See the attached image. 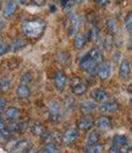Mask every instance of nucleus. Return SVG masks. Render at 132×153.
<instances>
[{
	"mask_svg": "<svg viewBox=\"0 0 132 153\" xmlns=\"http://www.w3.org/2000/svg\"><path fill=\"white\" fill-rule=\"evenodd\" d=\"M83 1H85V0H75V3H78V4H81Z\"/></svg>",
	"mask_w": 132,
	"mask_h": 153,
	"instance_id": "de8ad7c7",
	"label": "nucleus"
},
{
	"mask_svg": "<svg viewBox=\"0 0 132 153\" xmlns=\"http://www.w3.org/2000/svg\"><path fill=\"white\" fill-rule=\"evenodd\" d=\"M110 70H111V66H110V62H102L100 66L98 69V76L100 80H107L109 76H110Z\"/></svg>",
	"mask_w": 132,
	"mask_h": 153,
	"instance_id": "6e6552de",
	"label": "nucleus"
},
{
	"mask_svg": "<svg viewBox=\"0 0 132 153\" xmlns=\"http://www.w3.org/2000/svg\"><path fill=\"white\" fill-rule=\"evenodd\" d=\"M37 153H45V152H44V149H42V151H39V152H37Z\"/></svg>",
	"mask_w": 132,
	"mask_h": 153,
	"instance_id": "09e8293b",
	"label": "nucleus"
},
{
	"mask_svg": "<svg viewBox=\"0 0 132 153\" xmlns=\"http://www.w3.org/2000/svg\"><path fill=\"white\" fill-rule=\"evenodd\" d=\"M130 72H131V62L127 59H125L121 61L120 66H119V76L122 80H126L130 76Z\"/></svg>",
	"mask_w": 132,
	"mask_h": 153,
	"instance_id": "0eeeda50",
	"label": "nucleus"
},
{
	"mask_svg": "<svg viewBox=\"0 0 132 153\" xmlns=\"http://www.w3.org/2000/svg\"><path fill=\"white\" fill-rule=\"evenodd\" d=\"M5 105H6V100L0 98V111H3L5 109Z\"/></svg>",
	"mask_w": 132,
	"mask_h": 153,
	"instance_id": "58836bf2",
	"label": "nucleus"
},
{
	"mask_svg": "<svg viewBox=\"0 0 132 153\" xmlns=\"http://www.w3.org/2000/svg\"><path fill=\"white\" fill-rule=\"evenodd\" d=\"M26 45H27V42H26L24 39H21V38H19V39H15L14 42L11 43L10 49L12 50V52H16V50H20V49L24 48Z\"/></svg>",
	"mask_w": 132,
	"mask_h": 153,
	"instance_id": "412c9836",
	"label": "nucleus"
},
{
	"mask_svg": "<svg viewBox=\"0 0 132 153\" xmlns=\"http://www.w3.org/2000/svg\"><path fill=\"white\" fill-rule=\"evenodd\" d=\"M4 115L9 120H17V119L21 118V110L17 109V108H15V107H10V108H7L5 110Z\"/></svg>",
	"mask_w": 132,
	"mask_h": 153,
	"instance_id": "9b49d317",
	"label": "nucleus"
},
{
	"mask_svg": "<svg viewBox=\"0 0 132 153\" xmlns=\"http://www.w3.org/2000/svg\"><path fill=\"white\" fill-rule=\"evenodd\" d=\"M65 107L69 108V109L73 108V107H75V99H73L72 97H67V98L65 99Z\"/></svg>",
	"mask_w": 132,
	"mask_h": 153,
	"instance_id": "473e14b6",
	"label": "nucleus"
},
{
	"mask_svg": "<svg viewBox=\"0 0 132 153\" xmlns=\"http://www.w3.org/2000/svg\"><path fill=\"white\" fill-rule=\"evenodd\" d=\"M130 41H131V44H132V34H131V37H130Z\"/></svg>",
	"mask_w": 132,
	"mask_h": 153,
	"instance_id": "8fccbe9b",
	"label": "nucleus"
},
{
	"mask_svg": "<svg viewBox=\"0 0 132 153\" xmlns=\"http://www.w3.org/2000/svg\"><path fill=\"white\" fill-rule=\"evenodd\" d=\"M109 153H121V149H120V147L113 145V146L110 147V149H109Z\"/></svg>",
	"mask_w": 132,
	"mask_h": 153,
	"instance_id": "e433bc0d",
	"label": "nucleus"
},
{
	"mask_svg": "<svg viewBox=\"0 0 132 153\" xmlns=\"http://www.w3.org/2000/svg\"><path fill=\"white\" fill-rule=\"evenodd\" d=\"M131 103H132V98H131Z\"/></svg>",
	"mask_w": 132,
	"mask_h": 153,
	"instance_id": "603ef678",
	"label": "nucleus"
},
{
	"mask_svg": "<svg viewBox=\"0 0 132 153\" xmlns=\"http://www.w3.org/2000/svg\"><path fill=\"white\" fill-rule=\"evenodd\" d=\"M23 153H37V151H36L34 147H28V148H26L23 151Z\"/></svg>",
	"mask_w": 132,
	"mask_h": 153,
	"instance_id": "ea45409f",
	"label": "nucleus"
},
{
	"mask_svg": "<svg viewBox=\"0 0 132 153\" xmlns=\"http://www.w3.org/2000/svg\"><path fill=\"white\" fill-rule=\"evenodd\" d=\"M131 132H132V126H131Z\"/></svg>",
	"mask_w": 132,
	"mask_h": 153,
	"instance_id": "3c124183",
	"label": "nucleus"
},
{
	"mask_svg": "<svg viewBox=\"0 0 132 153\" xmlns=\"http://www.w3.org/2000/svg\"><path fill=\"white\" fill-rule=\"evenodd\" d=\"M32 1H33L36 5H43V4H44V0H32Z\"/></svg>",
	"mask_w": 132,
	"mask_h": 153,
	"instance_id": "a19ab883",
	"label": "nucleus"
},
{
	"mask_svg": "<svg viewBox=\"0 0 132 153\" xmlns=\"http://www.w3.org/2000/svg\"><path fill=\"white\" fill-rule=\"evenodd\" d=\"M125 28L127 31H132V11H130L128 14L126 15V19H125Z\"/></svg>",
	"mask_w": 132,
	"mask_h": 153,
	"instance_id": "c756f323",
	"label": "nucleus"
},
{
	"mask_svg": "<svg viewBox=\"0 0 132 153\" xmlns=\"http://www.w3.org/2000/svg\"><path fill=\"white\" fill-rule=\"evenodd\" d=\"M78 129L82 130V131H88L92 129V126H93V120H92L89 117H85L82 118L80 121H78Z\"/></svg>",
	"mask_w": 132,
	"mask_h": 153,
	"instance_id": "dca6fc26",
	"label": "nucleus"
},
{
	"mask_svg": "<svg viewBox=\"0 0 132 153\" xmlns=\"http://www.w3.org/2000/svg\"><path fill=\"white\" fill-rule=\"evenodd\" d=\"M44 30H45V23L44 21L39 19L28 20L22 23V32L24 33V36L30 38H38L39 36H42Z\"/></svg>",
	"mask_w": 132,
	"mask_h": 153,
	"instance_id": "f257e3e1",
	"label": "nucleus"
},
{
	"mask_svg": "<svg viewBox=\"0 0 132 153\" xmlns=\"http://www.w3.org/2000/svg\"><path fill=\"white\" fill-rule=\"evenodd\" d=\"M86 42H87V37H86V34H83V33H77V34L75 36L73 45H75L76 49H82V48L85 47Z\"/></svg>",
	"mask_w": 132,
	"mask_h": 153,
	"instance_id": "6ab92c4d",
	"label": "nucleus"
},
{
	"mask_svg": "<svg viewBox=\"0 0 132 153\" xmlns=\"http://www.w3.org/2000/svg\"><path fill=\"white\" fill-rule=\"evenodd\" d=\"M16 94H17L19 98H27L31 94V90L26 83H21L16 88Z\"/></svg>",
	"mask_w": 132,
	"mask_h": 153,
	"instance_id": "2eb2a0df",
	"label": "nucleus"
},
{
	"mask_svg": "<svg viewBox=\"0 0 132 153\" xmlns=\"http://www.w3.org/2000/svg\"><path fill=\"white\" fill-rule=\"evenodd\" d=\"M86 37H87V39H88V41H90V42L97 41V38H98V31H97V28L92 27V28L89 30L88 34H87Z\"/></svg>",
	"mask_w": 132,
	"mask_h": 153,
	"instance_id": "a878e982",
	"label": "nucleus"
},
{
	"mask_svg": "<svg viewBox=\"0 0 132 153\" xmlns=\"http://www.w3.org/2000/svg\"><path fill=\"white\" fill-rule=\"evenodd\" d=\"M6 138H7V137H5L4 135H1V134H0V145H1V143H4Z\"/></svg>",
	"mask_w": 132,
	"mask_h": 153,
	"instance_id": "79ce46f5",
	"label": "nucleus"
},
{
	"mask_svg": "<svg viewBox=\"0 0 132 153\" xmlns=\"http://www.w3.org/2000/svg\"><path fill=\"white\" fill-rule=\"evenodd\" d=\"M31 131H32V134L33 135H38V136H41V134L44 131V129H43V126L39 124V123H36V124H33L32 126H31Z\"/></svg>",
	"mask_w": 132,
	"mask_h": 153,
	"instance_id": "393cba45",
	"label": "nucleus"
},
{
	"mask_svg": "<svg viewBox=\"0 0 132 153\" xmlns=\"http://www.w3.org/2000/svg\"><path fill=\"white\" fill-rule=\"evenodd\" d=\"M93 125L98 129H102V130H105V129H109L110 127V119L107 118V117H99L98 119L94 120Z\"/></svg>",
	"mask_w": 132,
	"mask_h": 153,
	"instance_id": "4468645a",
	"label": "nucleus"
},
{
	"mask_svg": "<svg viewBox=\"0 0 132 153\" xmlns=\"http://www.w3.org/2000/svg\"><path fill=\"white\" fill-rule=\"evenodd\" d=\"M10 88V81L7 77H1V80H0V90H1L3 92H6L9 91Z\"/></svg>",
	"mask_w": 132,
	"mask_h": 153,
	"instance_id": "bb28decb",
	"label": "nucleus"
},
{
	"mask_svg": "<svg viewBox=\"0 0 132 153\" xmlns=\"http://www.w3.org/2000/svg\"><path fill=\"white\" fill-rule=\"evenodd\" d=\"M71 91H72V93H73L75 96H81V94H85V93H86V91H87V85H86V83H83V82H81V83H78V85H76V86L71 87Z\"/></svg>",
	"mask_w": 132,
	"mask_h": 153,
	"instance_id": "aec40b11",
	"label": "nucleus"
},
{
	"mask_svg": "<svg viewBox=\"0 0 132 153\" xmlns=\"http://www.w3.org/2000/svg\"><path fill=\"white\" fill-rule=\"evenodd\" d=\"M43 149H44L45 153H60L59 148H58L54 143H48V145H45V147H44Z\"/></svg>",
	"mask_w": 132,
	"mask_h": 153,
	"instance_id": "cd10ccee",
	"label": "nucleus"
},
{
	"mask_svg": "<svg viewBox=\"0 0 132 153\" xmlns=\"http://www.w3.org/2000/svg\"><path fill=\"white\" fill-rule=\"evenodd\" d=\"M81 25H82V20L80 17V15H72L71 19H70V31L69 33L70 34H77L78 33V30H80L81 27Z\"/></svg>",
	"mask_w": 132,
	"mask_h": 153,
	"instance_id": "423d86ee",
	"label": "nucleus"
},
{
	"mask_svg": "<svg viewBox=\"0 0 132 153\" xmlns=\"http://www.w3.org/2000/svg\"><path fill=\"white\" fill-rule=\"evenodd\" d=\"M96 108H97V105H96V103L93 100H86L80 105V109L83 114H89L93 110H96Z\"/></svg>",
	"mask_w": 132,
	"mask_h": 153,
	"instance_id": "f3484780",
	"label": "nucleus"
},
{
	"mask_svg": "<svg viewBox=\"0 0 132 153\" xmlns=\"http://www.w3.org/2000/svg\"><path fill=\"white\" fill-rule=\"evenodd\" d=\"M30 147V141L28 140H21V141H17L15 148H14V152H23L26 148Z\"/></svg>",
	"mask_w": 132,
	"mask_h": 153,
	"instance_id": "5701e85b",
	"label": "nucleus"
},
{
	"mask_svg": "<svg viewBox=\"0 0 132 153\" xmlns=\"http://www.w3.org/2000/svg\"><path fill=\"white\" fill-rule=\"evenodd\" d=\"M98 141H99V132L96 131V130L90 131L88 134V136H87V140H86V147L89 148L92 146H94V145L98 143Z\"/></svg>",
	"mask_w": 132,
	"mask_h": 153,
	"instance_id": "ddd939ff",
	"label": "nucleus"
},
{
	"mask_svg": "<svg viewBox=\"0 0 132 153\" xmlns=\"http://www.w3.org/2000/svg\"><path fill=\"white\" fill-rule=\"evenodd\" d=\"M104 147L102 145H94L87 149V153H103Z\"/></svg>",
	"mask_w": 132,
	"mask_h": 153,
	"instance_id": "7c9ffc66",
	"label": "nucleus"
},
{
	"mask_svg": "<svg viewBox=\"0 0 132 153\" xmlns=\"http://www.w3.org/2000/svg\"><path fill=\"white\" fill-rule=\"evenodd\" d=\"M21 81H22L23 83H24V82H26V83L30 82V81H31V76H30V74H28V72L23 74V75H22V77H21Z\"/></svg>",
	"mask_w": 132,
	"mask_h": 153,
	"instance_id": "c9c22d12",
	"label": "nucleus"
},
{
	"mask_svg": "<svg viewBox=\"0 0 132 153\" xmlns=\"http://www.w3.org/2000/svg\"><path fill=\"white\" fill-rule=\"evenodd\" d=\"M125 143H127V137L125 135H116V136H114V138H113V145L114 146L120 147V146H122Z\"/></svg>",
	"mask_w": 132,
	"mask_h": 153,
	"instance_id": "b1692460",
	"label": "nucleus"
},
{
	"mask_svg": "<svg viewBox=\"0 0 132 153\" xmlns=\"http://www.w3.org/2000/svg\"><path fill=\"white\" fill-rule=\"evenodd\" d=\"M17 9V4L14 0H9L5 3L4 7H3V17L4 19H10L12 15L15 14V11Z\"/></svg>",
	"mask_w": 132,
	"mask_h": 153,
	"instance_id": "20e7f679",
	"label": "nucleus"
},
{
	"mask_svg": "<svg viewBox=\"0 0 132 153\" xmlns=\"http://www.w3.org/2000/svg\"><path fill=\"white\" fill-rule=\"evenodd\" d=\"M107 27H108V30H109L110 33H115L117 31V25H116V22L113 19H110V20L107 21Z\"/></svg>",
	"mask_w": 132,
	"mask_h": 153,
	"instance_id": "c85d7f7f",
	"label": "nucleus"
},
{
	"mask_svg": "<svg viewBox=\"0 0 132 153\" xmlns=\"http://www.w3.org/2000/svg\"><path fill=\"white\" fill-rule=\"evenodd\" d=\"M10 50V45H7V44H5V43H0V56L1 55H4V54H6L7 52Z\"/></svg>",
	"mask_w": 132,
	"mask_h": 153,
	"instance_id": "72a5a7b5",
	"label": "nucleus"
},
{
	"mask_svg": "<svg viewBox=\"0 0 132 153\" xmlns=\"http://www.w3.org/2000/svg\"><path fill=\"white\" fill-rule=\"evenodd\" d=\"M92 98H93L94 102H98V103H104L108 99V93L104 90H102V88H97V90L92 92Z\"/></svg>",
	"mask_w": 132,
	"mask_h": 153,
	"instance_id": "9d476101",
	"label": "nucleus"
},
{
	"mask_svg": "<svg viewBox=\"0 0 132 153\" xmlns=\"http://www.w3.org/2000/svg\"><path fill=\"white\" fill-rule=\"evenodd\" d=\"M26 1H27V0H19L20 4H26Z\"/></svg>",
	"mask_w": 132,
	"mask_h": 153,
	"instance_id": "49530a36",
	"label": "nucleus"
},
{
	"mask_svg": "<svg viewBox=\"0 0 132 153\" xmlns=\"http://www.w3.org/2000/svg\"><path fill=\"white\" fill-rule=\"evenodd\" d=\"M4 27H5V22H4V20L0 19V31H1Z\"/></svg>",
	"mask_w": 132,
	"mask_h": 153,
	"instance_id": "c03bdc74",
	"label": "nucleus"
},
{
	"mask_svg": "<svg viewBox=\"0 0 132 153\" xmlns=\"http://www.w3.org/2000/svg\"><path fill=\"white\" fill-rule=\"evenodd\" d=\"M131 148H132V145L131 143H125V145H122V146H120V149H121V153H128L130 151H131Z\"/></svg>",
	"mask_w": 132,
	"mask_h": 153,
	"instance_id": "f704fd0d",
	"label": "nucleus"
},
{
	"mask_svg": "<svg viewBox=\"0 0 132 153\" xmlns=\"http://www.w3.org/2000/svg\"><path fill=\"white\" fill-rule=\"evenodd\" d=\"M1 1H3V0H0V3H1Z\"/></svg>",
	"mask_w": 132,
	"mask_h": 153,
	"instance_id": "864d4df0",
	"label": "nucleus"
},
{
	"mask_svg": "<svg viewBox=\"0 0 132 153\" xmlns=\"http://www.w3.org/2000/svg\"><path fill=\"white\" fill-rule=\"evenodd\" d=\"M81 82H82V80H81L80 77H73V79L71 80V86L73 87V86L78 85V83H81Z\"/></svg>",
	"mask_w": 132,
	"mask_h": 153,
	"instance_id": "4c0bfd02",
	"label": "nucleus"
},
{
	"mask_svg": "<svg viewBox=\"0 0 132 153\" xmlns=\"http://www.w3.org/2000/svg\"><path fill=\"white\" fill-rule=\"evenodd\" d=\"M92 64H93V60L90 59L89 54L87 53V54H85V55H82V56H81L80 62H78V65H80V69H81V70H83V71L88 72V71H89V69L92 68Z\"/></svg>",
	"mask_w": 132,
	"mask_h": 153,
	"instance_id": "1a4fd4ad",
	"label": "nucleus"
},
{
	"mask_svg": "<svg viewBox=\"0 0 132 153\" xmlns=\"http://www.w3.org/2000/svg\"><path fill=\"white\" fill-rule=\"evenodd\" d=\"M48 109H49V118H50V120L51 121H58L60 119V105H59L58 102L56 100L55 102L54 100L50 102Z\"/></svg>",
	"mask_w": 132,
	"mask_h": 153,
	"instance_id": "7ed1b4c3",
	"label": "nucleus"
},
{
	"mask_svg": "<svg viewBox=\"0 0 132 153\" xmlns=\"http://www.w3.org/2000/svg\"><path fill=\"white\" fill-rule=\"evenodd\" d=\"M75 6V0H67V3L64 5V12L65 14H70Z\"/></svg>",
	"mask_w": 132,
	"mask_h": 153,
	"instance_id": "2f4dec72",
	"label": "nucleus"
},
{
	"mask_svg": "<svg viewBox=\"0 0 132 153\" xmlns=\"http://www.w3.org/2000/svg\"><path fill=\"white\" fill-rule=\"evenodd\" d=\"M88 54H89L90 59L93 60L94 62H97V64H102L103 62V54H102L99 48H93L92 50H89Z\"/></svg>",
	"mask_w": 132,
	"mask_h": 153,
	"instance_id": "a211bd4d",
	"label": "nucleus"
},
{
	"mask_svg": "<svg viewBox=\"0 0 132 153\" xmlns=\"http://www.w3.org/2000/svg\"><path fill=\"white\" fill-rule=\"evenodd\" d=\"M60 1H61V5L64 6V5L66 4V3H67V0H60Z\"/></svg>",
	"mask_w": 132,
	"mask_h": 153,
	"instance_id": "a18cd8bd",
	"label": "nucleus"
},
{
	"mask_svg": "<svg viewBox=\"0 0 132 153\" xmlns=\"http://www.w3.org/2000/svg\"><path fill=\"white\" fill-rule=\"evenodd\" d=\"M77 137H78V131L76 129H69V130H66L65 134L62 135V145L64 146L71 145Z\"/></svg>",
	"mask_w": 132,
	"mask_h": 153,
	"instance_id": "39448f33",
	"label": "nucleus"
},
{
	"mask_svg": "<svg viewBox=\"0 0 132 153\" xmlns=\"http://www.w3.org/2000/svg\"><path fill=\"white\" fill-rule=\"evenodd\" d=\"M107 1H108V0H96V3H97V4H99V5H104Z\"/></svg>",
	"mask_w": 132,
	"mask_h": 153,
	"instance_id": "37998d69",
	"label": "nucleus"
},
{
	"mask_svg": "<svg viewBox=\"0 0 132 153\" xmlns=\"http://www.w3.org/2000/svg\"><path fill=\"white\" fill-rule=\"evenodd\" d=\"M117 108H119V105H117L116 102L110 100V102H104V103L99 107V110L102 113H114L117 110Z\"/></svg>",
	"mask_w": 132,
	"mask_h": 153,
	"instance_id": "f8f14e48",
	"label": "nucleus"
},
{
	"mask_svg": "<svg viewBox=\"0 0 132 153\" xmlns=\"http://www.w3.org/2000/svg\"><path fill=\"white\" fill-rule=\"evenodd\" d=\"M54 83H55V87L58 91H64L66 85H67V76H66L65 72L62 71H58L55 75H54Z\"/></svg>",
	"mask_w": 132,
	"mask_h": 153,
	"instance_id": "f03ea898",
	"label": "nucleus"
},
{
	"mask_svg": "<svg viewBox=\"0 0 132 153\" xmlns=\"http://www.w3.org/2000/svg\"><path fill=\"white\" fill-rule=\"evenodd\" d=\"M6 129L10 131V132H20L24 129V125L22 123H17V121H14V123H10L7 125Z\"/></svg>",
	"mask_w": 132,
	"mask_h": 153,
	"instance_id": "4be33fe9",
	"label": "nucleus"
}]
</instances>
